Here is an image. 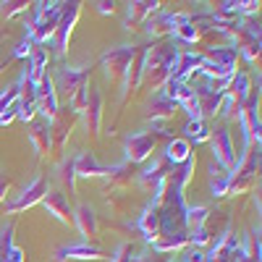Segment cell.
Returning <instances> with one entry per match:
<instances>
[{
  "label": "cell",
  "instance_id": "22",
  "mask_svg": "<svg viewBox=\"0 0 262 262\" xmlns=\"http://www.w3.org/2000/svg\"><path fill=\"white\" fill-rule=\"evenodd\" d=\"M74 226L79 228V233L84 236V242H95L97 238V231H100V226H97V215H95V210L90 207V205H79L76 210H74Z\"/></svg>",
  "mask_w": 262,
  "mask_h": 262
},
{
  "label": "cell",
  "instance_id": "13",
  "mask_svg": "<svg viewBox=\"0 0 262 262\" xmlns=\"http://www.w3.org/2000/svg\"><path fill=\"white\" fill-rule=\"evenodd\" d=\"M50 189H48V179H42V176H37L24 191H21L13 202H8L6 205V212L8 215H16V212H24V210H29V207H34L37 202H42V196H45Z\"/></svg>",
  "mask_w": 262,
  "mask_h": 262
},
{
  "label": "cell",
  "instance_id": "24",
  "mask_svg": "<svg viewBox=\"0 0 262 262\" xmlns=\"http://www.w3.org/2000/svg\"><path fill=\"white\" fill-rule=\"evenodd\" d=\"M142 27H144V32H147L149 37H168V34L176 32V13L155 11Z\"/></svg>",
  "mask_w": 262,
  "mask_h": 262
},
{
  "label": "cell",
  "instance_id": "6",
  "mask_svg": "<svg viewBox=\"0 0 262 262\" xmlns=\"http://www.w3.org/2000/svg\"><path fill=\"white\" fill-rule=\"evenodd\" d=\"M139 48L134 45H121V48H111V50H105L100 63H102V69H105V76L107 81H113V84H123V76L128 71V66L131 60L137 58Z\"/></svg>",
  "mask_w": 262,
  "mask_h": 262
},
{
  "label": "cell",
  "instance_id": "34",
  "mask_svg": "<svg viewBox=\"0 0 262 262\" xmlns=\"http://www.w3.org/2000/svg\"><path fill=\"white\" fill-rule=\"evenodd\" d=\"M210 191L212 196H228V173L215 163L210 165Z\"/></svg>",
  "mask_w": 262,
  "mask_h": 262
},
{
  "label": "cell",
  "instance_id": "8",
  "mask_svg": "<svg viewBox=\"0 0 262 262\" xmlns=\"http://www.w3.org/2000/svg\"><path fill=\"white\" fill-rule=\"evenodd\" d=\"M76 121H79V113H74L69 105L58 107L55 118L50 121V152L53 155H60L63 152V147H66V142H69Z\"/></svg>",
  "mask_w": 262,
  "mask_h": 262
},
{
  "label": "cell",
  "instance_id": "43",
  "mask_svg": "<svg viewBox=\"0 0 262 262\" xmlns=\"http://www.w3.org/2000/svg\"><path fill=\"white\" fill-rule=\"evenodd\" d=\"M95 8H97V13H102V16H113V11H116V3H113V0H97V3H95Z\"/></svg>",
  "mask_w": 262,
  "mask_h": 262
},
{
  "label": "cell",
  "instance_id": "40",
  "mask_svg": "<svg viewBox=\"0 0 262 262\" xmlns=\"http://www.w3.org/2000/svg\"><path fill=\"white\" fill-rule=\"evenodd\" d=\"M16 102H18V86H16V84H11L6 92H0V116H3V113L8 111V107H11V105H16Z\"/></svg>",
  "mask_w": 262,
  "mask_h": 262
},
{
  "label": "cell",
  "instance_id": "9",
  "mask_svg": "<svg viewBox=\"0 0 262 262\" xmlns=\"http://www.w3.org/2000/svg\"><path fill=\"white\" fill-rule=\"evenodd\" d=\"M257 107H259V92L257 95L252 92L249 100L242 107V113H238V123H242L244 139H247V149L259 147V142H262V123H259V116H257Z\"/></svg>",
  "mask_w": 262,
  "mask_h": 262
},
{
  "label": "cell",
  "instance_id": "33",
  "mask_svg": "<svg viewBox=\"0 0 262 262\" xmlns=\"http://www.w3.org/2000/svg\"><path fill=\"white\" fill-rule=\"evenodd\" d=\"M189 247V236L186 233H173V236H160L158 242H152V249L158 254H165V252H179Z\"/></svg>",
  "mask_w": 262,
  "mask_h": 262
},
{
  "label": "cell",
  "instance_id": "39",
  "mask_svg": "<svg viewBox=\"0 0 262 262\" xmlns=\"http://www.w3.org/2000/svg\"><path fill=\"white\" fill-rule=\"evenodd\" d=\"M32 3H27V0H8V3H0V13H3V18H11V16H18L24 13Z\"/></svg>",
  "mask_w": 262,
  "mask_h": 262
},
{
  "label": "cell",
  "instance_id": "25",
  "mask_svg": "<svg viewBox=\"0 0 262 262\" xmlns=\"http://www.w3.org/2000/svg\"><path fill=\"white\" fill-rule=\"evenodd\" d=\"M194 95H196V105H200L202 118H215L217 113H221V105H223L221 92H212V90H207V86H194Z\"/></svg>",
  "mask_w": 262,
  "mask_h": 262
},
{
  "label": "cell",
  "instance_id": "45",
  "mask_svg": "<svg viewBox=\"0 0 262 262\" xmlns=\"http://www.w3.org/2000/svg\"><path fill=\"white\" fill-rule=\"evenodd\" d=\"M13 118H18V102H16V105H11L8 111H6L3 116H0V126H8Z\"/></svg>",
  "mask_w": 262,
  "mask_h": 262
},
{
  "label": "cell",
  "instance_id": "21",
  "mask_svg": "<svg viewBox=\"0 0 262 262\" xmlns=\"http://www.w3.org/2000/svg\"><path fill=\"white\" fill-rule=\"evenodd\" d=\"M137 228L142 231L147 244H152V242H158V238H160V212H158V205L155 202H149L142 210L139 221H137Z\"/></svg>",
  "mask_w": 262,
  "mask_h": 262
},
{
  "label": "cell",
  "instance_id": "47",
  "mask_svg": "<svg viewBox=\"0 0 262 262\" xmlns=\"http://www.w3.org/2000/svg\"><path fill=\"white\" fill-rule=\"evenodd\" d=\"M8 189H11V181H8V179H0V202L6 200V194H8Z\"/></svg>",
  "mask_w": 262,
  "mask_h": 262
},
{
  "label": "cell",
  "instance_id": "18",
  "mask_svg": "<svg viewBox=\"0 0 262 262\" xmlns=\"http://www.w3.org/2000/svg\"><path fill=\"white\" fill-rule=\"evenodd\" d=\"M200 63H202V55H200V53L176 50V55H173V63H170V79H176V81H186L191 74H196Z\"/></svg>",
  "mask_w": 262,
  "mask_h": 262
},
{
  "label": "cell",
  "instance_id": "12",
  "mask_svg": "<svg viewBox=\"0 0 262 262\" xmlns=\"http://www.w3.org/2000/svg\"><path fill=\"white\" fill-rule=\"evenodd\" d=\"M34 107H37V116H42L45 121H53L58 113V95H55V86L50 74H45L37 81V97H34Z\"/></svg>",
  "mask_w": 262,
  "mask_h": 262
},
{
  "label": "cell",
  "instance_id": "49",
  "mask_svg": "<svg viewBox=\"0 0 262 262\" xmlns=\"http://www.w3.org/2000/svg\"><path fill=\"white\" fill-rule=\"evenodd\" d=\"M0 262H3V259H0Z\"/></svg>",
  "mask_w": 262,
  "mask_h": 262
},
{
  "label": "cell",
  "instance_id": "36",
  "mask_svg": "<svg viewBox=\"0 0 262 262\" xmlns=\"http://www.w3.org/2000/svg\"><path fill=\"white\" fill-rule=\"evenodd\" d=\"M58 179H60L63 189L69 191V196L76 191V170H74V158H69V160H63V163H60V168H58ZM66 191H63V194H66Z\"/></svg>",
  "mask_w": 262,
  "mask_h": 262
},
{
  "label": "cell",
  "instance_id": "35",
  "mask_svg": "<svg viewBox=\"0 0 262 262\" xmlns=\"http://www.w3.org/2000/svg\"><path fill=\"white\" fill-rule=\"evenodd\" d=\"M242 254H244V262H259V254H262V244H259V231H249L244 236V244H242Z\"/></svg>",
  "mask_w": 262,
  "mask_h": 262
},
{
  "label": "cell",
  "instance_id": "5",
  "mask_svg": "<svg viewBox=\"0 0 262 262\" xmlns=\"http://www.w3.org/2000/svg\"><path fill=\"white\" fill-rule=\"evenodd\" d=\"M168 137L163 128H155V131H134V134H128L123 139V152H126V163L131 165H139L144 163L149 155H152V149H155L158 139Z\"/></svg>",
  "mask_w": 262,
  "mask_h": 262
},
{
  "label": "cell",
  "instance_id": "15",
  "mask_svg": "<svg viewBox=\"0 0 262 262\" xmlns=\"http://www.w3.org/2000/svg\"><path fill=\"white\" fill-rule=\"evenodd\" d=\"M168 170H170V163H168L165 158H158V160H152L149 168H144V170L139 173V186H142L144 191H152V200L160 194Z\"/></svg>",
  "mask_w": 262,
  "mask_h": 262
},
{
  "label": "cell",
  "instance_id": "14",
  "mask_svg": "<svg viewBox=\"0 0 262 262\" xmlns=\"http://www.w3.org/2000/svg\"><path fill=\"white\" fill-rule=\"evenodd\" d=\"M205 262H244L242 244H238L236 236L228 231L221 242H215V244L210 247V252L205 254Z\"/></svg>",
  "mask_w": 262,
  "mask_h": 262
},
{
  "label": "cell",
  "instance_id": "4",
  "mask_svg": "<svg viewBox=\"0 0 262 262\" xmlns=\"http://www.w3.org/2000/svg\"><path fill=\"white\" fill-rule=\"evenodd\" d=\"M249 95H252V79H249L244 71L233 74V79H231V84H228V90L223 92L221 113H223L228 121H236L238 113H242V107H244V102L249 100Z\"/></svg>",
  "mask_w": 262,
  "mask_h": 262
},
{
  "label": "cell",
  "instance_id": "29",
  "mask_svg": "<svg viewBox=\"0 0 262 262\" xmlns=\"http://www.w3.org/2000/svg\"><path fill=\"white\" fill-rule=\"evenodd\" d=\"M45 74H48V50L42 48V45H37L32 50V55L27 58V76L37 84Z\"/></svg>",
  "mask_w": 262,
  "mask_h": 262
},
{
  "label": "cell",
  "instance_id": "16",
  "mask_svg": "<svg viewBox=\"0 0 262 262\" xmlns=\"http://www.w3.org/2000/svg\"><path fill=\"white\" fill-rule=\"evenodd\" d=\"M84 126L92 137H100V121H102V95L97 86L86 84V105H84Z\"/></svg>",
  "mask_w": 262,
  "mask_h": 262
},
{
  "label": "cell",
  "instance_id": "19",
  "mask_svg": "<svg viewBox=\"0 0 262 262\" xmlns=\"http://www.w3.org/2000/svg\"><path fill=\"white\" fill-rule=\"evenodd\" d=\"M42 207H45L50 215H55L63 226H71L74 223V210L69 205V196L63 191H48L42 196Z\"/></svg>",
  "mask_w": 262,
  "mask_h": 262
},
{
  "label": "cell",
  "instance_id": "7",
  "mask_svg": "<svg viewBox=\"0 0 262 262\" xmlns=\"http://www.w3.org/2000/svg\"><path fill=\"white\" fill-rule=\"evenodd\" d=\"M79 13H81V3H76V0H71V3H63L58 27H55L53 37H50V42H53V48H55L58 55H66V50H69L71 32H74L76 21H79Z\"/></svg>",
  "mask_w": 262,
  "mask_h": 262
},
{
  "label": "cell",
  "instance_id": "46",
  "mask_svg": "<svg viewBox=\"0 0 262 262\" xmlns=\"http://www.w3.org/2000/svg\"><path fill=\"white\" fill-rule=\"evenodd\" d=\"M181 262H205V252H200V249H189V252L184 254Z\"/></svg>",
  "mask_w": 262,
  "mask_h": 262
},
{
  "label": "cell",
  "instance_id": "27",
  "mask_svg": "<svg viewBox=\"0 0 262 262\" xmlns=\"http://www.w3.org/2000/svg\"><path fill=\"white\" fill-rule=\"evenodd\" d=\"M29 142L37 149V155H48L50 152V121L39 118L29 123Z\"/></svg>",
  "mask_w": 262,
  "mask_h": 262
},
{
  "label": "cell",
  "instance_id": "32",
  "mask_svg": "<svg viewBox=\"0 0 262 262\" xmlns=\"http://www.w3.org/2000/svg\"><path fill=\"white\" fill-rule=\"evenodd\" d=\"M189 155H191V144H189L186 139H170L168 147H165V155H163V158H165L170 165H181Z\"/></svg>",
  "mask_w": 262,
  "mask_h": 262
},
{
  "label": "cell",
  "instance_id": "10",
  "mask_svg": "<svg viewBox=\"0 0 262 262\" xmlns=\"http://www.w3.org/2000/svg\"><path fill=\"white\" fill-rule=\"evenodd\" d=\"M53 79V86H55V95L71 100L76 95V90H81V86L86 84V79H90V69H71V66H60V69L55 71Z\"/></svg>",
  "mask_w": 262,
  "mask_h": 262
},
{
  "label": "cell",
  "instance_id": "48",
  "mask_svg": "<svg viewBox=\"0 0 262 262\" xmlns=\"http://www.w3.org/2000/svg\"><path fill=\"white\" fill-rule=\"evenodd\" d=\"M134 262H160V257H149V254H142V257H137Z\"/></svg>",
  "mask_w": 262,
  "mask_h": 262
},
{
  "label": "cell",
  "instance_id": "30",
  "mask_svg": "<svg viewBox=\"0 0 262 262\" xmlns=\"http://www.w3.org/2000/svg\"><path fill=\"white\" fill-rule=\"evenodd\" d=\"M205 58H207V60H212L215 66H221V69H223L226 74H236V60H238V53H236L233 48H210Z\"/></svg>",
  "mask_w": 262,
  "mask_h": 262
},
{
  "label": "cell",
  "instance_id": "28",
  "mask_svg": "<svg viewBox=\"0 0 262 262\" xmlns=\"http://www.w3.org/2000/svg\"><path fill=\"white\" fill-rule=\"evenodd\" d=\"M131 179H134V165L131 163H118V165H111L105 173V186L111 189H126L131 184Z\"/></svg>",
  "mask_w": 262,
  "mask_h": 262
},
{
  "label": "cell",
  "instance_id": "37",
  "mask_svg": "<svg viewBox=\"0 0 262 262\" xmlns=\"http://www.w3.org/2000/svg\"><path fill=\"white\" fill-rule=\"evenodd\" d=\"M184 131H186L184 139H186L189 144H191V142L200 144V142H207V139H210V131H212V128H210L205 121H189Z\"/></svg>",
  "mask_w": 262,
  "mask_h": 262
},
{
  "label": "cell",
  "instance_id": "20",
  "mask_svg": "<svg viewBox=\"0 0 262 262\" xmlns=\"http://www.w3.org/2000/svg\"><path fill=\"white\" fill-rule=\"evenodd\" d=\"M160 6L163 3H158V0H134V3H128V8H126V29L142 27L152 13L160 11Z\"/></svg>",
  "mask_w": 262,
  "mask_h": 262
},
{
  "label": "cell",
  "instance_id": "11",
  "mask_svg": "<svg viewBox=\"0 0 262 262\" xmlns=\"http://www.w3.org/2000/svg\"><path fill=\"white\" fill-rule=\"evenodd\" d=\"M212 144V155H215V165L217 168H223L226 173H231L238 163L236 158V149H233V142H231V134H228V128H212L210 131V139Z\"/></svg>",
  "mask_w": 262,
  "mask_h": 262
},
{
  "label": "cell",
  "instance_id": "26",
  "mask_svg": "<svg viewBox=\"0 0 262 262\" xmlns=\"http://www.w3.org/2000/svg\"><path fill=\"white\" fill-rule=\"evenodd\" d=\"M176 102L173 100H168V97H163L160 92L152 97L149 102H147V107H144V118L147 121H170L173 118V113H176Z\"/></svg>",
  "mask_w": 262,
  "mask_h": 262
},
{
  "label": "cell",
  "instance_id": "23",
  "mask_svg": "<svg viewBox=\"0 0 262 262\" xmlns=\"http://www.w3.org/2000/svg\"><path fill=\"white\" fill-rule=\"evenodd\" d=\"M74 170H76V179H92V176H100L105 179V173H107V165H102L97 158H95V152H79V155L74 158Z\"/></svg>",
  "mask_w": 262,
  "mask_h": 262
},
{
  "label": "cell",
  "instance_id": "38",
  "mask_svg": "<svg viewBox=\"0 0 262 262\" xmlns=\"http://www.w3.org/2000/svg\"><path fill=\"white\" fill-rule=\"evenodd\" d=\"M11 247H13V223H6L3 228H0V259L3 262H6Z\"/></svg>",
  "mask_w": 262,
  "mask_h": 262
},
{
  "label": "cell",
  "instance_id": "31",
  "mask_svg": "<svg viewBox=\"0 0 262 262\" xmlns=\"http://www.w3.org/2000/svg\"><path fill=\"white\" fill-rule=\"evenodd\" d=\"M210 212L212 210L207 205H191V207H186V212H184V231H186V236L194 233V231H200L205 226V221L210 217Z\"/></svg>",
  "mask_w": 262,
  "mask_h": 262
},
{
  "label": "cell",
  "instance_id": "44",
  "mask_svg": "<svg viewBox=\"0 0 262 262\" xmlns=\"http://www.w3.org/2000/svg\"><path fill=\"white\" fill-rule=\"evenodd\" d=\"M6 262H27V254H24V249L21 247H11V252H8V257H6Z\"/></svg>",
  "mask_w": 262,
  "mask_h": 262
},
{
  "label": "cell",
  "instance_id": "42",
  "mask_svg": "<svg viewBox=\"0 0 262 262\" xmlns=\"http://www.w3.org/2000/svg\"><path fill=\"white\" fill-rule=\"evenodd\" d=\"M34 48H37V45H34V42H32L29 37H24V39H21V42H18V45L13 48V58H29Z\"/></svg>",
  "mask_w": 262,
  "mask_h": 262
},
{
  "label": "cell",
  "instance_id": "3",
  "mask_svg": "<svg viewBox=\"0 0 262 262\" xmlns=\"http://www.w3.org/2000/svg\"><path fill=\"white\" fill-rule=\"evenodd\" d=\"M259 173V147H249L244 152V158H238L236 168L228 173V194H244L257 184Z\"/></svg>",
  "mask_w": 262,
  "mask_h": 262
},
{
  "label": "cell",
  "instance_id": "2",
  "mask_svg": "<svg viewBox=\"0 0 262 262\" xmlns=\"http://www.w3.org/2000/svg\"><path fill=\"white\" fill-rule=\"evenodd\" d=\"M32 6H34V18L27 27V37L34 42V45H45V42L53 37L55 27H58L63 3L60 0H53V3H32Z\"/></svg>",
  "mask_w": 262,
  "mask_h": 262
},
{
  "label": "cell",
  "instance_id": "17",
  "mask_svg": "<svg viewBox=\"0 0 262 262\" xmlns=\"http://www.w3.org/2000/svg\"><path fill=\"white\" fill-rule=\"evenodd\" d=\"M102 249L97 244H90V242H76V244H69V247H60L55 249V262H69V259H102Z\"/></svg>",
  "mask_w": 262,
  "mask_h": 262
},
{
  "label": "cell",
  "instance_id": "41",
  "mask_svg": "<svg viewBox=\"0 0 262 262\" xmlns=\"http://www.w3.org/2000/svg\"><path fill=\"white\" fill-rule=\"evenodd\" d=\"M134 247H131L128 242H123V244H118V249H116V254L111 257V262H134Z\"/></svg>",
  "mask_w": 262,
  "mask_h": 262
},
{
  "label": "cell",
  "instance_id": "1",
  "mask_svg": "<svg viewBox=\"0 0 262 262\" xmlns=\"http://www.w3.org/2000/svg\"><path fill=\"white\" fill-rule=\"evenodd\" d=\"M176 50L168 45H155L144 48V69H142V81L152 90H163L165 81L170 79V63Z\"/></svg>",
  "mask_w": 262,
  "mask_h": 262
}]
</instances>
